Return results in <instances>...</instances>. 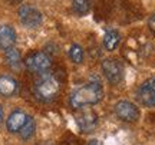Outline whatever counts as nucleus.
I'll use <instances>...</instances> for the list:
<instances>
[{
    "mask_svg": "<svg viewBox=\"0 0 155 145\" xmlns=\"http://www.w3.org/2000/svg\"><path fill=\"white\" fill-rule=\"evenodd\" d=\"M104 98V88L101 82H89L75 89L69 96V105L73 109H81L85 106L96 105Z\"/></svg>",
    "mask_w": 155,
    "mask_h": 145,
    "instance_id": "obj_1",
    "label": "nucleus"
},
{
    "mask_svg": "<svg viewBox=\"0 0 155 145\" xmlns=\"http://www.w3.org/2000/svg\"><path fill=\"white\" fill-rule=\"evenodd\" d=\"M2 121H3V108L0 106V124H2Z\"/></svg>",
    "mask_w": 155,
    "mask_h": 145,
    "instance_id": "obj_19",
    "label": "nucleus"
},
{
    "mask_svg": "<svg viewBox=\"0 0 155 145\" xmlns=\"http://www.w3.org/2000/svg\"><path fill=\"white\" fill-rule=\"evenodd\" d=\"M35 131H36V122H35V119L32 117H28L25 125H23L22 129L19 131V134H20V138H22V140H30L35 135Z\"/></svg>",
    "mask_w": 155,
    "mask_h": 145,
    "instance_id": "obj_14",
    "label": "nucleus"
},
{
    "mask_svg": "<svg viewBox=\"0 0 155 145\" xmlns=\"http://www.w3.org/2000/svg\"><path fill=\"white\" fill-rule=\"evenodd\" d=\"M26 119H28V115H26V112H23L22 109H16V111H13L9 115L7 118V121H6V128L9 132H19L22 127L25 125L26 122Z\"/></svg>",
    "mask_w": 155,
    "mask_h": 145,
    "instance_id": "obj_11",
    "label": "nucleus"
},
{
    "mask_svg": "<svg viewBox=\"0 0 155 145\" xmlns=\"http://www.w3.org/2000/svg\"><path fill=\"white\" fill-rule=\"evenodd\" d=\"M19 92V82L10 75H0V95L5 98L15 96Z\"/></svg>",
    "mask_w": 155,
    "mask_h": 145,
    "instance_id": "obj_10",
    "label": "nucleus"
},
{
    "mask_svg": "<svg viewBox=\"0 0 155 145\" xmlns=\"http://www.w3.org/2000/svg\"><path fill=\"white\" fill-rule=\"evenodd\" d=\"M138 99L144 106L148 108L155 106V76L141 84L138 89Z\"/></svg>",
    "mask_w": 155,
    "mask_h": 145,
    "instance_id": "obj_8",
    "label": "nucleus"
},
{
    "mask_svg": "<svg viewBox=\"0 0 155 145\" xmlns=\"http://www.w3.org/2000/svg\"><path fill=\"white\" fill-rule=\"evenodd\" d=\"M5 59L7 65L13 69H19L22 65V55H20V50H17L16 48H10V49L5 50Z\"/></svg>",
    "mask_w": 155,
    "mask_h": 145,
    "instance_id": "obj_13",
    "label": "nucleus"
},
{
    "mask_svg": "<svg viewBox=\"0 0 155 145\" xmlns=\"http://www.w3.org/2000/svg\"><path fill=\"white\" fill-rule=\"evenodd\" d=\"M102 73L105 75L106 81L112 85H118L124 78V68L115 59H105L101 63Z\"/></svg>",
    "mask_w": 155,
    "mask_h": 145,
    "instance_id": "obj_6",
    "label": "nucleus"
},
{
    "mask_svg": "<svg viewBox=\"0 0 155 145\" xmlns=\"http://www.w3.org/2000/svg\"><path fill=\"white\" fill-rule=\"evenodd\" d=\"M115 115L124 122H135L139 118V109L138 106L129 102V101H119L116 102L115 106Z\"/></svg>",
    "mask_w": 155,
    "mask_h": 145,
    "instance_id": "obj_7",
    "label": "nucleus"
},
{
    "mask_svg": "<svg viewBox=\"0 0 155 145\" xmlns=\"http://www.w3.org/2000/svg\"><path fill=\"white\" fill-rule=\"evenodd\" d=\"M69 58L73 63H82L83 59H85V52H83L82 46L73 43L71 48H69Z\"/></svg>",
    "mask_w": 155,
    "mask_h": 145,
    "instance_id": "obj_16",
    "label": "nucleus"
},
{
    "mask_svg": "<svg viewBox=\"0 0 155 145\" xmlns=\"http://www.w3.org/2000/svg\"><path fill=\"white\" fill-rule=\"evenodd\" d=\"M121 43V35L118 30L115 29H109L106 30L105 35H104V46H105L106 50H115Z\"/></svg>",
    "mask_w": 155,
    "mask_h": 145,
    "instance_id": "obj_12",
    "label": "nucleus"
},
{
    "mask_svg": "<svg viewBox=\"0 0 155 145\" xmlns=\"http://www.w3.org/2000/svg\"><path fill=\"white\" fill-rule=\"evenodd\" d=\"M148 25H150V28L155 32V15H152V16L150 17V22H148Z\"/></svg>",
    "mask_w": 155,
    "mask_h": 145,
    "instance_id": "obj_17",
    "label": "nucleus"
},
{
    "mask_svg": "<svg viewBox=\"0 0 155 145\" xmlns=\"http://www.w3.org/2000/svg\"><path fill=\"white\" fill-rule=\"evenodd\" d=\"M88 145H102V144H101V142H99L98 140H92V141H89V144H88Z\"/></svg>",
    "mask_w": 155,
    "mask_h": 145,
    "instance_id": "obj_18",
    "label": "nucleus"
},
{
    "mask_svg": "<svg viewBox=\"0 0 155 145\" xmlns=\"http://www.w3.org/2000/svg\"><path fill=\"white\" fill-rule=\"evenodd\" d=\"M17 15H19V19H20L23 26H26L29 29L39 28L42 25V22H43V15L40 13V10H38L36 7L30 5L20 6Z\"/></svg>",
    "mask_w": 155,
    "mask_h": 145,
    "instance_id": "obj_5",
    "label": "nucleus"
},
{
    "mask_svg": "<svg viewBox=\"0 0 155 145\" xmlns=\"http://www.w3.org/2000/svg\"><path fill=\"white\" fill-rule=\"evenodd\" d=\"M25 65L30 72L33 73H45L48 72L52 66V59L48 53H45L42 50H36V52H32L26 56L25 59Z\"/></svg>",
    "mask_w": 155,
    "mask_h": 145,
    "instance_id": "obj_3",
    "label": "nucleus"
},
{
    "mask_svg": "<svg viewBox=\"0 0 155 145\" xmlns=\"http://www.w3.org/2000/svg\"><path fill=\"white\" fill-rule=\"evenodd\" d=\"M92 0H72V9L79 16H85L91 12Z\"/></svg>",
    "mask_w": 155,
    "mask_h": 145,
    "instance_id": "obj_15",
    "label": "nucleus"
},
{
    "mask_svg": "<svg viewBox=\"0 0 155 145\" xmlns=\"http://www.w3.org/2000/svg\"><path fill=\"white\" fill-rule=\"evenodd\" d=\"M61 91V82L52 73H40L33 85V94L42 102H50L58 96Z\"/></svg>",
    "mask_w": 155,
    "mask_h": 145,
    "instance_id": "obj_2",
    "label": "nucleus"
},
{
    "mask_svg": "<svg viewBox=\"0 0 155 145\" xmlns=\"http://www.w3.org/2000/svg\"><path fill=\"white\" fill-rule=\"evenodd\" d=\"M75 122L82 132H94L98 128L99 118L94 109L81 108V109H78V114L75 115Z\"/></svg>",
    "mask_w": 155,
    "mask_h": 145,
    "instance_id": "obj_4",
    "label": "nucleus"
},
{
    "mask_svg": "<svg viewBox=\"0 0 155 145\" xmlns=\"http://www.w3.org/2000/svg\"><path fill=\"white\" fill-rule=\"evenodd\" d=\"M16 39V30L10 25H0V49L7 50L10 48H15Z\"/></svg>",
    "mask_w": 155,
    "mask_h": 145,
    "instance_id": "obj_9",
    "label": "nucleus"
}]
</instances>
